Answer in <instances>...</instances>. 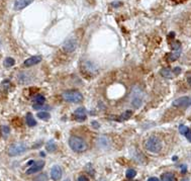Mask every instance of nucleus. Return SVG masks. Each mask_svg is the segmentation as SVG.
<instances>
[{"mask_svg": "<svg viewBox=\"0 0 191 181\" xmlns=\"http://www.w3.org/2000/svg\"><path fill=\"white\" fill-rule=\"evenodd\" d=\"M69 146L74 152H77V153H81V152L86 151L87 148H88L87 143L85 142V141L81 138H79V137H76V136L70 137Z\"/></svg>", "mask_w": 191, "mask_h": 181, "instance_id": "nucleus-1", "label": "nucleus"}, {"mask_svg": "<svg viewBox=\"0 0 191 181\" xmlns=\"http://www.w3.org/2000/svg\"><path fill=\"white\" fill-rule=\"evenodd\" d=\"M130 100L132 106L139 108L142 106V104L144 102V93L139 87L134 86L132 89L131 95H130Z\"/></svg>", "mask_w": 191, "mask_h": 181, "instance_id": "nucleus-2", "label": "nucleus"}, {"mask_svg": "<svg viewBox=\"0 0 191 181\" xmlns=\"http://www.w3.org/2000/svg\"><path fill=\"white\" fill-rule=\"evenodd\" d=\"M162 141L158 137L152 136L145 142V148L151 153H159L162 150Z\"/></svg>", "mask_w": 191, "mask_h": 181, "instance_id": "nucleus-3", "label": "nucleus"}, {"mask_svg": "<svg viewBox=\"0 0 191 181\" xmlns=\"http://www.w3.org/2000/svg\"><path fill=\"white\" fill-rule=\"evenodd\" d=\"M62 96H63L64 100L71 103H79L83 100V95L77 90H67L63 92Z\"/></svg>", "mask_w": 191, "mask_h": 181, "instance_id": "nucleus-4", "label": "nucleus"}, {"mask_svg": "<svg viewBox=\"0 0 191 181\" xmlns=\"http://www.w3.org/2000/svg\"><path fill=\"white\" fill-rule=\"evenodd\" d=\"M26 145L23 143H14L9 146L8 148V155L9 156H18L26 151Z\"/></svg>", "mask_w": 191, "mask_h": 181, "instance_id": "nucleus-5", "label": "nucleus"}, {"mask_svg": "<svg viewBox=\"0 0 191 181\" xmlns=\"http://www.w3.org/2000/svg\"><path fill=\"white\" fill-rule=\"evenodd\" d=\"M191 105V97L189 96H183L180 98H177L173 101V106L175 107H188Z\"/></svg>", "mask_w": 191, "mask_h": 181, "instance_id": "nucleus-6", "label": "nucleus"}, {"mask_svg": "<svg viewBox=\"0 0 191 181\" xmlns=\"http://www.w3.org/2000/svg\"><path fill=\"white\" fill-rule=\"evenodd\" d=\"M77 46H78V44H77L76 39H67V41L64 43L63 49H64L65 52L72 53V52H74L77 49Z\"/></svg>", "mask_w": 191, "mask_h": 181, "instance_id": "nucleus-7", "label": "nucleus"}, {"mask_svg": "<svg viewBox=\"0 0 191 181\" xmlns=\"http://www.w3.org/2000/svg\"><path fill=\"white\" fill-rule=\"evenodd\" d=\"M73 116H74V118L77 122H84V121H86V117H87V116H86V109L84 108V107H79V108H77L74 111Z\"/></svg>", "mask_w": 191, "mask_h": 181, "instance_id": "nucleus-8", "label": "nucleus"}, {"mask_svg": "<svg viewBox=\"0 0 191 181\" xmlns=\"http://www.w3.org/2000/svg\"><path fill=\"white\" fill-rule=\"evenodd\" d=\"M44 166H45V162L44 161H37V162H34L32 164V167H29L26 171V174H33V173H35V172L38 171H41Z\"/></svg>", "mask_w": 191, "mask_h": 181, "instance_id": "nucleus-9", "label": "nucleus"}, {"mask_svg": "<svg viewBox=\"0 0 191 181\" xmlns=\"http://www.w3.org/2000/svg\"><path fill=\"white\" fill-rule=\"evenodd\" d=\"M51 177L53 180H60L62 177V168L59 165L53 166V168L51 170Z\"/></svg>", "mask_w": 191, "mask_h": 181, "instance_id": "nucleus-10", "label": "nucleus"}, {"mask_svg": "<svg viewBox=\"0 0 191 181\" xmlns=\"http://www.w3.org/2000/svg\"><path fill=\"white\" fill-rule=\"evenodd\" d=\"M34 0H15L14 2V10H21L33 3Z\"/></svg>", "mask_w": 191, "mask_h": 181, "instance_id": "nucleus-11", "label": "nucleus"}, {"mask_svg": "<svg viewBox=\"0 0 191 181\" xmlns=\"http://www.w3.org/2000/svg\"><path fill=\"white\" fill-rule=\"evenodd\" d=\"M41 61H42V57L41 56H33V57H30V58L26 59L24 61L23 65L25 66V67H32V66L39 64Z\"/></svg>", "mask_w": 191, "mask_h": 181, "instance_id": "nucleus-12", "label": "nucleus"}, {"mask_svg": "<svg viewBox=\"0 0 191 181\" xmlns=\"http://www.w3.org/2000/svg\"><path fill=\"white\" fill-rule=\"evenodd\" d=\"M45 96L42 94H37L35 96H34L33 101H34V105H44L45 103Z\"/></svg>", "mask_w": 191, "mask_h": 181, "instance_id": "nucleus-13", "label": "nucleus"}, {"mask_svg": "<svg viewBox=\"0 0 191 181\" xmlns=\"http://www.w3.org/2000/svg\"><path fill=\"white\" fill-rule=\"evenodd\" d=\"M160 74L162 75L163 77H165V78H169V79H171L174 77V71L171 69H169V68H164L161 70V72H160Z\"/></svg>", "mask_w": 191, "mask_h": 181, "instance_id": "nucleus-14", "label": "nucleus"}, {"mask_svg": "<svg viewBox=\"0 0 191 181\" xmlns=\"http://www.w3.org/2000/svg\"><path fill=\"white\" fill-rule=\"evenodd\" d=\"M180 55H181V48L173 51L171 54L168 56V60L170 61V62H173V61H175V60L178 59L179 57H180Z\"/></svg>", "mask_w": 191, "mask_h": 181, "instance_id": "nucleus-15", "label": "nucleus"}, {"mask_svg": "<svg viewBox=\"0 0 191 181\" xmlns=\"http://www.w3.org/2000/svg\"><path fill=\"white\" fill-rule=\"evenodd\" d=\"M161 181H177L176 176L171 173V172H167V173H164L161 176Z\"/></svg>", "mask_w": 191, "mask_h": 181, "instance_id": "nucleus-16", "label": "nucleus"}, {"mask_svg": "<svg viewBox=\"0 0 191 181\" xmlns=\"http://www.w3.org/2000/svg\"><path fill=\"white\" fill-rule=\"evenodd\" d=\"M25 121H26V123H28V125L29 127H34V126H37V122H35L34 116H33V114L30 113V112H28V114H26Z\"/></svg>", "mask_w": 191, "mask_h": 181, "instance_id": "nucleus-17", "label": "nucleus"}, {"mask_svg": "<svg viewBox=\"0 0 191 181\" xmlns=\"http://www.w3.org/2000/svg\"><path fill=\"white\" fill-rule=\"evenodd\" d=\"M132 110H126V111H124L121 116V117L118 118V121H121V122H123V121H127L128 118H130L131 116H132Z\"/></svg>", "mask_w": 191, "mask_h": 181, "instance_id": "nucleus-18", "label": "nucleus"}, {"mask_svg": "<svg viewBox=\"0 0 191 181\" xmlns=\"http://www.w3.org/2000/svg\"><path fill=\"white\" fill-rule=\"evenodd\" d=\"M46 149H47V151H48V152H50V153L54 152L55 150H56V144H55L54 141H53V140L49 141V142L47 143V147H46Z\"/></svg>", "mask_w": 191, "mask_h": 181, "instance_id": "nucleus-19", "label": "nucleus"}, {"mask_svg": "<svg viewBox=\"0 0 191 181\" xmlns=\"http://www.w3.org/2000/svg\"><path fill=\"white\" fill-rule=\"evenodd\" d=\"M14 64H15L14 59L10 58V57H8V58H6L5 60H4V63H3V65L5 66L6 68H10V67H12V66L14 65Z\"/></svg>", "mask_w": 191, "mask_h": 181, "instance_id": "nucleus-20", "label": "nucleus"}, {"mask_svg": "<svg viewBox=\"0 0 191 181\" xmlns=\"http://www.w3.org/2000/svg\"><path fill=\"white\" fill-rule=\"evenodd\" d=\"M37 116H38V117L39 118V120H44V121H47L51 117L50 113L47 112V111H39Z\"/></svg>", "mask_w": 191, "mask_h": 181, "instance_id": "nucleus-21", "label": "nucleus"}, {"mask_svg": "<svg viewBox=\"0 0 191 181\" xmlns=\"http://www.w3.org/2000/svg\"><path fill=\"white\" fill-rule=\"evenodd\" d=\"M136 175H137V172H136V170H134V169H128V170L126 171V177H127L128 179H132Z\"/></svg>", "mask_w": 191, "mask_h": 181, "instance_id": "nucleus-22", "label": "nucleus"}, {"mask_svg": "<svg viewBox=\"0 0 191 181\" xmlns=\"http://www.w3.org/2000/svg\"><path fill=\"white\" fill-rule=\"evenodd\" d=\"M48 180V175L47 174H41L38 177L34 178V181H47Z\"/></svg>", "mask_w": 191, "mask_h": 181, "instance_id": "nucleus-23", "label": "nucleus"}, {"mask_svg": "<svg viewBox=\"0 0 191 181\" xmlns=\"http://www.w3.org/2000/svg\"><path fill=\"white\" fill-rule=\"evenodd\" d=\"M188 131V127H186V126H184V125H181L180 127H179V132H180V134L181 135H185L186 134V132Z\"/></svg>", "mask_w": 191, "mask_h": 181, "instance_id": "nucleus-24", "label": "nucleus"}, {"mask_svg": "<svg viewBox=\"0 0 191 181\" xmlns=\"http://www.w3.org/2000/svg\"><path fill=\"white\" fill-rule=\"evenodd\" d=\"M185 137H186V139L189 141V142H191V129H188V131L186 132Z\"/></svg>", "mask_w": 191, "mask_h": 181, "instance_id": "nucleus-25", "label": "nucleus"}, {"mask_svg": "<svg viewBox=\"0 0 191 181\" xmlns=\"http://www.w3.org/2000/svg\"><path fill=\"white\" fill-rule=\"evenodd\" d=\"M77 181H88V178L86 177V176H80V177H78V180Z\"/></svg>", "mask_w": 191, "mask_h": 181, "instance_id": "nucleus-26", "label": "nucleus"}, {"mask_svg": "<svg viewBox=\"0 0 191 181\" xmlns=\"http://www.w3.org/2000/svg\"><path fill=\"white\" fill-rule=\"evenodd\" d=\"M2 130L4 132V134H8V133H9V127H2Z\"/></svg>", "mask_w": 191, "mask_h": 181, "instance_id": "nucleus-27", "label": "nucleus"}, {"mask_svg": "<svg viewBox=\"0 0 191 181\" xmlns=\"http://www.w3.org/2000/svg\"><path fill=\"white\" fill-rule=\"evenodd\" d=\"M92 126L94 127H97V129L99 127V125L97 123V122H92Z\"/></svg>", "mask_w": 191, "mask_h": 181, "instance_id": "nucleus-28", "label": "nucleus"}, {"mask_svg": "<svg viewBox=\"0 0 191 181\" xmlns=\"http://www.w3.org/2000/svg\"><path fill=\"white\" fill-rule=\"evenodd\" d=\"M148 181H159V179L157 177H151V178H149Z\"/></svg>", "mask_w": 191, "mask_h": 181, "instance_id": "nucleus-29", "label": "nucleus"}, {"mask_svg": "<svg viewBox=\"0 0 191 181\" xmlns=\"http://www.w3.org/2000/svg\"><path fill=\"white\" fill-rule=\"evenodd\" d=\"M185 172H186V167L182 166V173H185Z\"/></svg>", "mask_w": 191, "mask_h": 181, "instance_id": "nucleus-30", "label": "nucleus"}, {"mask_svg": "<svg viewBox=\"0 0 191 181\" xmlns=\"http://www.w3.org/2000/svg\"><path fill=\"white\" fill-rule=\"evenodd\" d=\"M0 48H1V41H0Z\"/></svg>", "mask_w": 191, "mask_h": 181, "instance_id": "nucleus-31", "label": "nucleus"}, {"mask_svg": "<svg viewBox=\"0 0 191 181\" xmlns=\"http://www.w3.org/2000/svg\"><path fill=\"white\" fill-rule=\"evenodd\" d=\"M183 181H184V180H183ZM185 181H188V179H187V178H186V179H185Z\"/></svg>", "mask_w": 191, "mask_h": 181, "instance_id": "nucleus-32", "label": "nucleus"}]
</instances>
